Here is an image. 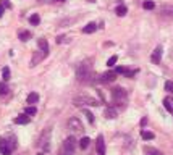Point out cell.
<instances>
[{"label":"cell","instance_id":"6da1fadb","mask_svg":"<svg viewBox=\"0 0 173 155\" xmlns=\"http://www.w3.org/2000/svg\"><path fill=\"white\" fill-rule=\"evenodd\" d=\"M91 76H94L92 73V63L91 60H84L81 65H78V70H76V78L81 82H91Z\"/></svg>","mask_w":173,"mask_h":155},{"label":"cell","instance_id":"7a4b0ae2","mask_svg":"<svg viewBox=\"0 0 173 155\" xmlns=\"http://www.w3.org/2000/svg\"><path fill=\"white\" fill-rule=\"evenodd\" d=\"M73 103H74L76 107H83V105L99 107V105H100V102H99V100L92 99V97H89V95H84V94H79V95H76L74 99H73Z\"/></svg>","mask_w":173,"mask_h":155},{"label":"cell","instance_id":"3957f363","mask_svg":"<svg viewBox=\"0 0 173 155\" xmlns=\"http://www.w3.org/2000/svg\"><path fill=\"white\" fill-rule=\"evenodd\" d=\"M16 147V138H10V142L7 139H0V153L2 155H10L13 152V149Z\"/></svg>","mask_w":173,"mask_h":155},{"label":"cell","instance_id":"277c9868","mask_svg":"<svg viewBox=\"0 0 173 155\" xmlns=\"http://www.w3.org/2000/svg\"><path fill=\"white\" fill-rule=\"evenodd\" d=\"M50 132H52V128L47 126V128L42 131V134L39 136V141H37V147H41L44 150L49 149V142H50Z\"/></svg>","mask_w":173,"mask_h":155},{"label":"cell","instance_id":"5b68a950","mask_svg":"<svg viewBox=\"0 0 173 155\" xmlns=\"http://www.w3.org/2000/svg\"><path fill=\"white\" fill-rule=\"evenodd\" d=\"M74 149H76V139L73 136H70V138H66L63 142V152H65V155H73Z\"/></svg>","mask_w":173,"mask_h":155},{"label":"cell","instance_id":"8992f818","mask_svg":"<svg viewBox=\"0 0 173 155\" xmlns=\"http://www.w3.org/2000/svg\"><path fill=\"white\" fill-rule=\"evenodd\" d=\"M112 99H113V102H125L126 91L123 87H115V89H112Z\"/></svg>","mask_w":173,"mask_h":155},{"label":"cell","instance_id":"52a82bcc","mask_svg":"<svg viewBox=\"0 0 173 155\" xmlns=\"http://www.w3.org/2000/svg\"><path fill=\"white\" fill-rule=\"evenodd\" d=\"M160 18H163V19H173V5H165V7H162L160 8Z\"/></svg>","mask_w":173,"mask_h":155},{"label":"cell","instance_id":"ba28073f","mask_svg":"<svg viewBox=\"0 0 173 155\" xmlns=\"http://www.w3.org/2000/svg\"><path fill=\"white\" fill-rule=\"evenodd\" d=\"M162 53H163L162 45H157V47H155V50H154L152 55H150V62H152V63H155V65H159V63L162 62Z\"/></svg>","mask_w":173,"mask_h":155},{"label":"cell","instance_id":"9c48e42d","mask_svg":"<svg viewBox=\"0 0 173 155\" xmlns=\"http://www.w3.org/2000/svg\"><path fill=\"white\" fill-rule=\"evenodd\" d=\"M68 128L73 129V131H79V132L84 129L83 128V123L79 121V118H76V116H73V118L68 120Z\"/></svg>","mask_w":173,"mask_h":155},{"label":"cell","instance_id":"30bf717a","mask_svg":"<svg viewBox=\"0 0 173 155\" xmlns=\"http://www.w3.org/2000/svg\"><path fill=\"white\" fill-rule=\"evenodd\" d=\"M115 79H117V71H107V73H104L102 76H99L100 82H112Z\"/></svg>","mask_w":173,"mask_h":155},{"label":"cell","instance_id":"8fae6325","mask_svg":"<svg viewBox=\"0 0 173 155\" xmlns=\"http://www.w3.org/2000/svg\"><path fill=\"white\" fill-rule=\"evenodd\" d=\"M37 47H39V50L42 52V55H49V42H47V39L41 37L39 41H37Z\"/></svg>","mask_w":173,"mask_h":155},{"label":"cell","instance_id":"7c38bea8","mask_svg":"<svg viewBox=\"0 0 173 155\" xmlns=\"http://www.w3.org/2000/svg\"><path fill=\"white\" fill-rule=\"evenodd\" d=\"M95 149H97V155H105V142H104V136H97V141H95Z\"/></svg>","mask_w":173,"mask_h":155},{"label":"cell","instance_id":"4fadbf2b","mask_svg":"<svg viewBox=\"0 0 173 155\" xmlns=\"http://www.w3.org/2000/svg\"><path fill=\"white\" fill-rule=\"evenodd\" d=\"M97 28H99V26L95 24V23H88V24L83 28V32H84V34H92V32L97 31Z\"/></svg>","mask_w":173,"mask_h":155},{"label":"cell","instance_id":"5bb4252c","mask_svg":"<svg viewBox=\"0 0 173 155\" xmlns=\"http://www.w3.org/2000/svg\"><path fill=\"white\" fill-rule=\"evenodd\" d=\"M29 121H31V118H29L26 113H24V115H20V116H16V118H15V123H16V124H28Z\"/></svg>","mask_w":173,"mask_h":155},{"label":"cell","instance_id":"9a60e30c","mask_svg":"<svg viewBox=\"0 0 173 155\" xmlns=\"http://www.w3.org/2000/svg\"><path fill=\"white\" fill-rule=\"evenodd\" d=\"M26 102L28 103H37V102H39V94H37V92H31L29 95H28Z\"/></svg>","mask_w":173,"mask_h":155},{"label":"cell","instance_id":"2e32d148","mask_svg":"<svg viewBox=\"0 0 173 155\" xmlns=\"http://www.w3.org/2000/svg\"><path fill=\"white\" fill-rule=\"evenodd\" d=\"M105 116H107V118H117V110L115 108H112V107H107V108H105Z\"/></svg>","mask_w":173,"mask_h":155},{"label":"cell","instance_id":"e0dca14e","mask_svg":"<svg viewBox=\"0 0 173 155\" xmlns=\"http://www.w3.org/2000/svg\"><path fill=\"white\" fill-rule=\"evenodd\" d=\"M141 138L144 139V141H152L154 138H155V136H154V132H150V131H141Z\"/></svg>","mask_w":173,"mask_h":155},{"label":"cell","instance_id":"ac0fdd59","mask_svg":"<svg viewBox=\"0 0 173 155\" xmlns=\"http://www.w3.org/2000/svg\"><path fill=\"white\" fill-rule=\"evenodd\" d=\"M18 37H20V41L26 42V41H29V39H31V32H29V31H20Z\"/></svg>","mask_w":173,"mask_h":155},{"label":"cell","instance_id":"d6986e66","mask_svg":"<svg viewBox=\"0 0 173 155\" xmlns=\"http://www.w3.org/2000/svg\"><path fill=\"white\" fill-rule=\"evenodd\" d=\"M144 153H146V155H162L160 150L154 149V147H144Z\"/></svg>","mask_w":173,"mask_h":155},{"label":"cell","instance_id":"ffe728a7","mask_svg":"<svg viewBox=\"0 0 173 155\" xmlns=\"http://www.w3.org/2000/svg\"><path fill=\"white\" fill-rule=\"evenodd\" d=\"M115 13H117L118 16H125V15L128 13V8L125 7V5H118V7H117V10H115Z\"/></svg>","mask_w":173,"mask_h":155},{"label":"cell","instance_id":"44dd1931","mask_svg":"<svg viewBox=\"0 0 173 155\" xmlns=\"http://www.w3.org/2000/svg\"><path fill=\"white\" fill-rule=\"evenodd\" d=\"M89 142H91V139H89V138H86V136H84V138L79 141V147H81L83 150H84V149H88V147H89Z\"/></svg>","mask_w":173,"mask_h":155},{"label":"cell","instance_id":"7402d4cb","mask_svg":"<svg viewBox=\"0 0 173 155\" xmlns=\"http://www.w3.org/2000/svg\"><path fill=\"white\" fill-rule=\"evenodd\" d=\"M44 57H45V55H39V52H37V53H34L33 60H31V66H36V65H37V62H41Z\"/></svg>","mask_w":173,"mask_h":155},{"label":"cell","instance_id":"603a6c76","mask_svg":"<svg viewBox=\"0 0 173 155\" xmlns=\"http://www.w3.org/2000/svg\"><path fill=\"white\" fill-rule=\"evenodd\" d=\"M29 23L33 24V26H37L41 23V18H39V15H31L29 16Z\"/></svg>","mask_w":173,"mask_h":155},{"label":"cell","instance_id":"cb8c5ba5","mask_svg":"<svg viewBox=\"0 0 173 155\" xmlns=\"http://www.w3.org/2000/svg\"><path fill=\"white\" fill-rule=\"evenodd\" d=\"M2 78H3V81H5V82L10 79V68H8V66H5L3 70H2Z\"/></svg>","mask_w":173,"mask_h":155},{"label":"cell","instance_id":"d4e9b609","mask_svg":"<svg viewBox=\"0 0 173 155\" xmlns=\"http://www.w3.org/2000/svg\"><path fill=\"white\" fill-rule=\"evenodd\" d=\"M142 7H144V10H154L155 8V3H154L152 0H146V2L142 3Z\"/></svg>","mask_w":173,"mask_h":155},{"label":"cell","instance_id":"484cf974","mask_svg":"<svg viewBox=\"0 0 173 155\" xmlns=\"http://www.w3.org/2000/svg\"><path fill=\"white\" fill-rule=\"evenodd\" d=\"M24 113H26L28 116H33V115H36V113H37V110H36V107H26Z\"/></svg>","mask_w":173,"mask_h":155},{"label":"cell","instance_id":"4316f807","mask_svg":"<svg viewBox=\"0 0 173 155\" xmlns=\"http://www.w3.org/2000/svg\"><path fill=\"white\" fill-rule=\"evenodd\" d=\"M117 62H118V57H117V55H113V57H110L109 60H107V66L112 68V66H115V63H117Z\"/></svg>","mask_w":173,"mask_h":155},{"label":"cell","instance_id":"83f0119b","mask_svg":"<svg viewBox=\"0 0 173 155\" xmlns=\"http://www.w3.org/2000/svg\"><path fill=\"white\" fill-rule=\"evenodd\" d=\"M8 92V86H7V82L3 81V82H0V95H5Z\"/></svg>","mask_w":173,"mask_h":155},{"label":"cell","instance_id":"f1b7e54d","mask_svg":"<svg viewBox=\"0 0 173 155\" xmlns=\"http://www.w3.org/2000/svg\"><path fill=\"white\" fill-rule=\"evenodd\" d=\"M163 107L168 110V112H173V105H171V100H168V99H163Z\"/></svg>","mask_w":173,"mask_h":155},{"label":"cell","instance_id":"f546056e","mask_svg":"<svg viewBox=\"0 0 173 155\" xmlns=\"http://www.w3.org/2000/svg\"><path fill=\"white\" fill-rule=\"evenodd\" d=\"M115 71H117V74H125V76H128V73H130L126 68H123V66H118Z\"/></svg>","mask_w":173,"mask_h":155},{"label":"cell","instance_id":"4dcf8cb0","mask_svg":"<svg viewBox=\"0 0 173 155\" xmlns=\"http://www.w3.org/2000/svg\"><path fill=\"white\" fill-rule=\"evenodd\" d=\"M165 91L167 92H173V81H167L165 82Z\"/></svg>","mask_w":173,"mask_h":155},{"label":"cell","instance_id":"1f68e13d","mask_svg":"<svg viewBox=\"0 0 173 155\" xmlns=\"http://www.w3.org/2000/svg\"><path fill=\"white\" fill-rule=\"evenodd\" d=\"M0 7H3V8H12V3L8 2V0H0Z\"/></svg>","mask_w":173,"mask_h":155},{"label":"cell","instance_id":"d6a6232c","mask_svg":"<svg viewBox=\"0 0 173 155\" xmlns=\"http://www.w3.org/2000/svg\"><path fill=\"white\" fill-rule=\"evenodd\" d=\"M84 113H86V116H88V120H89V123H94V115L89 112V110H83Z\"/></svg>","mask_w":173,"mask_h":155},{"label":"cell","instance_id":"836d02e7","mask_svg":"<svg viewBox=\"0 0 173 155\" xmlns=\"http://www.w3.org/2000/svg\"><path fill=\"white\" fill-rule=\"evenodd\" d=\"M74 21V18H70V19H63V21H60V26H68Z\"/></svg>","mask_w":173,"mask_h":155},{"label":"cell","instance_id":"e575fe53","mask_svg":"<svg viewBox=\"0 0 173 155\" xmlns=\"http://www.w3.org/2000/svg\"><path fill=\"white\" fill-rule=\"evenodd\" d=\"M65 39H66L65 36H59V37H57V44H62V42L65 41Z\"/></svg>","mask_w":173,"mask_h":155},{"label":"cell","instance_id":"d590c367","mask_svg":"<svg viewBox=\"0 0 173 155\" xmlns=\"http://www.w3.org/2000/svg\"><path fill=\"white\" fill-rule=\"evenodd\" d=\"M3 12H5V8H3V7H0V18L3 16Z\"/></svg>","mask_w":173,"mask_h":155},{"label":"cell","instance_id":"8d00e7d4","mask_svg":"<svg viewBox=\"0 0 173 155\" xmlns=\"http://www.w3.org/2000/svg\"><path fill=\"white\" fill-rule=\"evenodd\" d=\"M57 2H65V0H57Z\"/></svg>","mask_w":173,"mask_h":155},{"label":"cell","instance_id":"74e56055","mask_svg":"<svg viewBox=\"0 0 173 155\" xmlns=\"http://www.w3.org/2000/svg\"><path fill=\"white\" fill-rule=\"evenodd\" d=\"M39 155H42V153H39Z\"/></svg>","mask_w":173,"mask_h":155}]
</instances>
